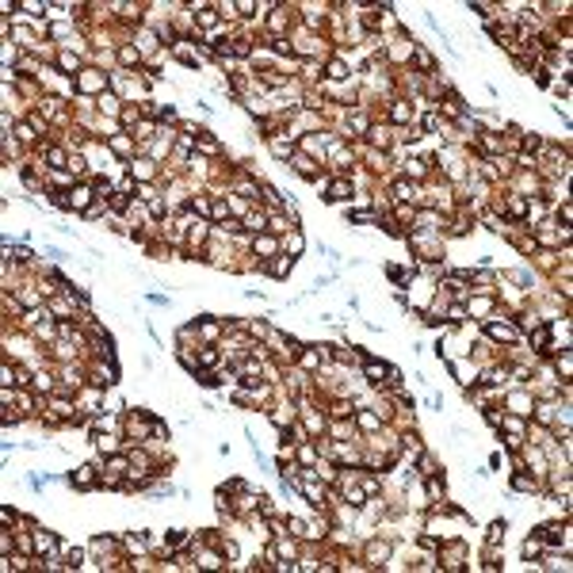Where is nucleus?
<instances>
[{
	"label": "nucleus",
	"mask_w": 573,
	"mask_h": 573,
	"mask_svg": "<svg viewBox=\"0 0 573 573\" xmlns=\"http://www.w3.org/2000/svg\"><path fill=\"white\" fill-rule=\"evenodd\" d=\"M111 206H115V210H126V195H123V191H115V195H111Z\"/></svg>",
	"instance_id": "20"
},
{
	"label": "nucleus",
	"mask_w": 573,
	"mask_h": 573,
	"mask_svg": "<svg viewBox=\"0 0 573 573\" xmlns=\"http://www.w3.org/2000/svg\"><path fill=\"white\" fill-rule=\"evenodd\" d=\"M248 229H256V233H260V229H268V218H264V214H252V218H248Z\"/></svg>",
	"instance_id": "18"
},
{
	"label": "nucleus",
	"mask_w": 573,
	"mask_h": 573,
	"mask_svg": "<svg viewBox=\"0 0 573 573\" xmlns=\"http://www.w3.org/2000/svg\"><path fill=\"white\" fill-rule=\"evenodd\" d=\"M199 23H203V27H214V23H218L214 8H203V12H199Z\"/></svg>",
	"instance_id": "15"
},
{
	"label": "nucleus",
	"mask_w": 573,
	"mask_h": 573,
	"mask_svg": "<svg viewBox=\"0 0 573 573\" xmlns=\"http://www.w3.org/2000/svg\"><path fill=\"white\" fill-rule=\"evenodd\" d=\"M256 248H260V252H272L275 241H272V237H256Z\"/></svg>",
	"instance_id": "22"
},
{
	"label": "nucleus",
	"mask_w": 573,
	"mask_h": 573,
	"mask_svg": "<svg viewBox=\"0 0 573 573\" xmlns=\"http://www.w3.org/2000/svg\"><path fill=\"white\" fill-rule=\"evenodd\" d=\"M61 69H77V57H69V54H61V61H57Z\"/></svg>",
	"instance_id": "25"
},
{
	"label": "nucleus",
	"mask_w": 573,
	"mask_h": 573,
	"mask_svg": "<svg viewBox=\"0 0 573 573\" xmlns=\"http://www.w3.org/2000/svg\"><path fill=\"white\" fill-rule=\"evenodd\" d=\"M100 84H103V77H100V73H92V69L81 77V88H88V92H92V88H100Z\"/></svg>",
	"instance_id": "9"
},
{
	"label": "nucleus",
	"mask_w": 573,
	"mask_h": 573,
	"mask_svg": "<svg viewBox=\"0 0 573 573\" xmlns=\"http://www.w3.org/2000/svg\"><path fill=\"white\" fill-rule=\"evenodd\" d=\"M348 195H352V187L344 184V180H332V184H329V195H325V199L340 203V199H348Z\"/></svg>",
	"instance_id": "4"
},
{
	"label": "nucleus",
	"mask_w": 573,
	"mask_h": 573,
	"mask_svg": "<svg viewBox=\"0 0 573 573\" xmlns=\"http://www.w3.org/2000/svg\"><path fill=\"white\" fill-rule=\"evenodd\" d=\"M524 554H528V558H535V554H539V543H535V539H528V543H524Z\"/></svg>",
	"instance_id": "24"
},
{
	"label": "nucleus",
	"mask_w": 573,
	"mask_h": 573,
	"mask_svg": "<svg viewBox=\"0 0 573 573\" xmlns=\"http://www.w3.org/2000/svg\"><path fill=\"white\" fill-rule=\"evenodd\" d=\"M46 161H50L54 168H69V161H65V153H61V149H46Z\"/></svg>",
	"instance_id": "8"
},
{
	"label": "nucleus",
	"mask_w": 573,
	"mask_h": 573,
	"mask_svg": "<svg viewBox=\"0 0 573 573\" xmlns=\"http://www.w3.org/2000/svg\"><path fill=\"white\" fill-rule=\"evenodd\" d=\"M409 115H413L409 103H394V107H390V119H394V123H409Z\"/></svg>",
	"instance_id": "5"
},
{
	"label": "nucleus",
	"mask_w": 573,
	"mask_h": 573,
	"mask_svg": "<svg viewBox=\"0 0 573 573\" xmlns=\"http://www.w3.org/2000/svg\"><path fill=\"white\" fill-rule=\"evenodd\" d=\"M35 546H39V554H54V550H57V539L50 535V531H39V535H35Z\"/></svg>",
	"instance_id": "2"
},
{
	"label": "nucleus",
	"mask_w": 573,
	"mask_h": 573,
	"mask_svg": "<svg viewBox=\"0 0 573 573\" xmlns=\"http://www.w3.org/2000/svg\"><path fill=\"white\" fill-rule=\"evenodd\" d=\"M543 539H546L550 546H558V543H562V528H543Z\"/></svg>",
	"instance_id": "14"
},
{
	"label": "nucleus",
	"mask_w": 573,
	"mask_h": 573,
	"mask_svg": "<svg viewBox=\"0 0 573 573\" xmlns=\"http://www.w3.org/2000/svg\"><path fill=\"white\" fill-rule=\"evenodd\" d=\"M486 332H489V336H497V340H516V329H512V325H497V321H489Z\"/></svg>",
	"instance_id": "3"
},
{
	"label": "nucleus",
	"mask_w": 573,
	"mask_h": 573,
	"mask_svg": "<svg viewBox=\"0 0 573 573\" xmlns=\"http://www.w3.org/2000/svg\"><path fill=\"white\" fill-rule=\"evenodd\" d=\"M286 272H290V256H286V260H275V264H272V275H275V279H283Z\"/></svg>",
	"instance_id": "13"
},
{
	"label": "nucleus",
	"mask_w": 573,
	"mask_h": 573,
	"mask_svg": "<svg viewBox=\"0 0 573 573\" xmlns=\"http://www.w3.org/2000/svg\"><path fill=\"white\" fill-rule=\"evenodd\" d=\"M416 65H420V69H432V57L424 54V50H416Z\"/></svg>",
	"instance_id": "23"
},
{
	"label": "nucleus",
	"mask_w": 573,
	"mask_h": 573,
	"mask_svg": "<svg viewBox=\"0 0 573 573\" xmlns=\"http://www.w3.org/2000/svg\"><path fill=\"white\" fill-rule=\"evenodd\" d=\"M382 374H390V367H382V363H367V378H371V382H382Z\"/></svg>",
	"instance_id": "10"
},
{
	"label": "nucleus",
	"mask_w": 573,
	"mask_h": 573,
	"mask_svg": "<svg viewBox=\"0 0 573 573\" xmlns=\"http://www.w3.org/2000/svg\"><path fill=\"white\" fill-rule=\"evenodd\" d=\"M489 539H493V543H497V539H504V520H497V524L489 528Z\"/></svg>",
	"instance_id": "19"
},
{
	"label": "nucleus",
	"mask_w": 573,
	"mask_h": 573,
	"mask_svg": "<svg viewBox=\"0 0 573 573\" xmlns=\"http://www.w3.org/2000/svg\"><path fill=\"white\" fill-rule=\"evenodd\" d=\"M65 566H69V570H77V566H81V550H69V562H65Z\"/></svg>",
	"instance_id": "26"
},
{
	"label": "nucleus",
	"mask_w": 573,
	"mask_h": 573,
	"mask_svg": "<svg viewBox=\"0 0 573 573\" xmlns=\"http://www.w3.org/2000/svg\"><path fill=\"white\" fill-rule=\"evenodd\" d=\"M69 482H73L77 489H92V482H96V470H92V466H81V470H73V474H69Z\"/></svg>",
	"instance_id": "1"
},
{
	"label": "nucleus",
	"mask_w": 573,
	"mask_h": 573,
	"mask_svg": "<svg viewBox=\"0 0 573 573\" xmlns=\"http://www.w3.org/2000/svg\"><path fill=\"white\" fill-rule=\"evenodd\" d=\"M546 344H550V325H539V329H535V348L546 352Z\"/></svg>",
	"instance_id": "7"
},
{
	"label": "nucleus",
	"mask_w": 573,
	"mask_h": 573,
	"mask_svg": "<svg viewBox=\"0 0 573 573\" xmlns=\"http://www.w3.org/2000/svg\"><path fill=\"white\" fill-rule=\"evenodd\" d=\"M413 191H416V187L405 184V180H398V184H394V195H398V199H413Z\"/></svg>",
	"instance_id": "12"
},
{
	"label": "nucleus",
	"mask_w": 573,
	"mask_h": 573,
	"mask_svg": "<svg viewBox=\"0 0 573 573\" xmlns=\"http://www.w3.org/2000/svg\"><path fill=\"white\" fill-rule=\"evenodd\" d=\"M512 486L520 489V493H528V489H535V478H528V474H516V478H512Z\"/></svg>",
	"instance_id": "11"
},
{
	"label": "nucleus",
	"mask_w": 573,
	"mask_h": 573,
	"mask_svg": "<svg viewBox=\"0 0 573 573\" xmlns=\"http://www.w3.org/2000/svg\"><path fill=\"white\" fill-rule=\"evenodd\" d=\"M111 149H115V153H126L130 142H126V138H111Z\"/></svg>",
	"instance_id": "21"
},
{
	"label": "nucleus",
	"mask_w": 573,
	"mask_h": 573,
	"mask_svg": "<svg viewBox=\"0 0 573 573\" xmlns=\"http://www.w3.org/2000/svg\"><path fill=\"white\" fill-rule=\"evenodd\" d=\"M69 203H73V206H84V210H88V191H84V187H77Z\"/></svg>",
	"instance_id": "17"
},
{
	"label": "nucleus",
	"mask_w": 573,
	"mask_h": 573,
	"mask_svg": "<svg viewBox=\"0 0 573 573\" xmlns=\"http://www.w3.org/2000/svg\"><path fill=\"white\" fill-rule=\"evenodd\" d=\"M199 363H203V367H214V363H218V352H214V348H203Z\"/></svg>",
	"instance_id": "16"
},
{
	"label": "nucleus",
	"mask_w": 573,
	"mask_h": 573,
	"mask_svg": "<svg viewBox=\"0 0 573 573\" xmlns=\"http://www.w3.org/2000/svg\"><path fill=\"white\" fill-rule=\"evenodd\" d=\"M302 493L310 497V504H325V489L321 486H302Z\"/></svg>",
	"instance_id": "6"
}]
</instances>
